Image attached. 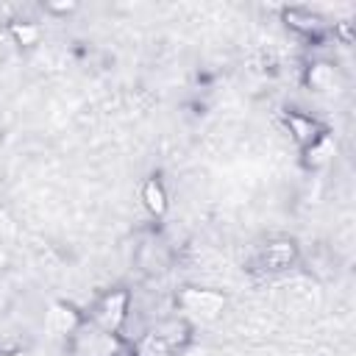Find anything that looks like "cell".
I'll return each mask as SVG.
<instances>
[{"instance_id":"1","label":"cell","mask_w":356,"mask_h":356,"mask_svg":"<svg viewBox=\"0 0 356 356\" xmlns=\"http://www.w3.org/2000/svg\"><path fill=\"white\" fill-rule=\"evenodd\" d=\"M100 314H97V320L106 325V328H114L122 317H125V295L122 292H117V295H108L103 303H100V309H97Z\"/></svg>"},{"instance_id":"2","label":"cell","mask_w":356,"mask_h":356,"mask_svg":"<svg viewBox=\"0 0 356 356\" xmlns=\"http://www.w3.org/2000/svg\"><path fill=\"white\" fill-rule=\"evenodd\" d=\"M289 122H292V131H295V136H298V139H303V142H309V139H312V142H314V136H317V125H314L312 120H306V117L295 114Z\"/></svg>"},{"instance_id":"3","label":"cell","mask_w":356,"mask_h":356,"mask_svg":"<svg viewBox=\"0 0 356 356\" xmlns=\"http://www.w3.org/2000/svg\"><path fill=\"white\" fill-rule=\"evenodd\" d=\"M145 203L153 211H161L164 209V192H161V186L156 181H147V186H145Z\"/></svg>"}]
</instances>
